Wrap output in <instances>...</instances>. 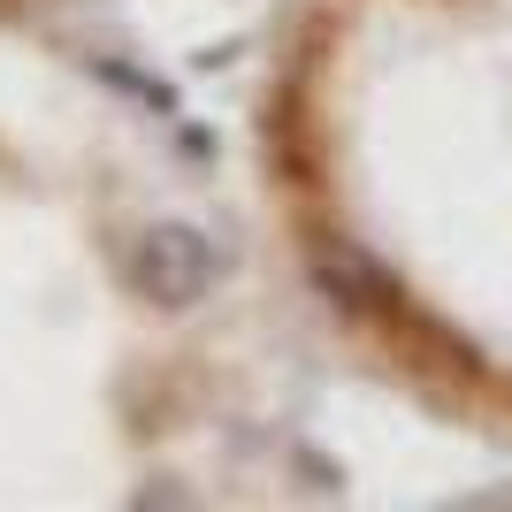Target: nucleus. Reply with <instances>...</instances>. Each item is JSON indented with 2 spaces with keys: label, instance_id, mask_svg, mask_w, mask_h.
<instances>
[]
</instances>
